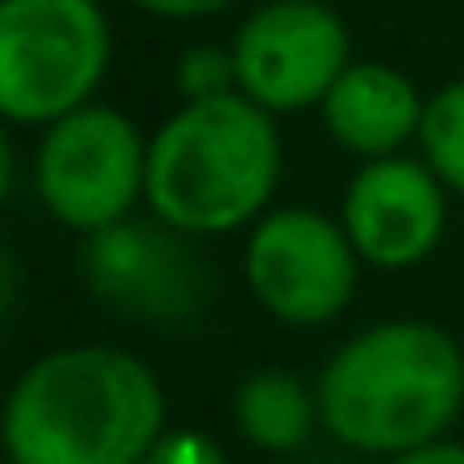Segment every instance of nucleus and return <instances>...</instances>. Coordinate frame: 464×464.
I'll return each instance as SVG.
<instances>
[{
    "mask_svg": "<svg viewBox=\"0 0 464 464\" xmlns=\"http://www.w3.org/2000/svg\"><path fill=\"white\" fill-rule=\"evenodd\" d=\"M165 424L160 374L121 344H65L5 400L11 464H145Z\"/></svg>",
    "mask_w": 464,
    "mask_h": 464,
    "instance_id": "nucleus-1",
    "label": "nucleus"
},
{
    "mask_svg": "<svg viewBox=\"0 0 464 464\" xmlns=\"http://www.w3.org/2000/svg\"><path fill=\"white\" fill-rule=\"evenodd\" d=\"M320 420L344 450L394 454L444 440L464 410V350L434 320H380L320 370Z\"/></svg>",
    "mask_w": 464,
    "mask_h": 464,
    "instance_id": "nucleus-2",
    "label": "nucleus"
},
{
    "mask_svg": "<svg viewBox=\"0 0 464 464\" xmlns=\"http://www.w3.org/2000/svg\"><path fill=\"white\" fill-rule=\"evenodd\" d=\"M285 170L280 115L245 91L180 101L150 135L145 205L155 220L190 235H235L270 210Z\"/></svg>",
    "mask_w": 464,
    "mask_h": 464,
    "instance_id": "nucleus-3",
    "label": "nucleus"
},
{
    "mask_svg": "<svg viewBox=\"0 0 464 464\" xmlns=\"http://www.w3.org/2000/svg\"><path fill=\"white\" fill-rule=\"evenodd\" d=\"M111 51L101 0H0V115L45 130L91 105Z\"/></svg>",
    "mask_w": 464,
    "mask_h": 464,
    "instance_id": "nucleus-4",
    "label": "nucleus"
},
{
    "mask_svg": "<svg viewBox=\"0 0 464 464\" xmlns=\"http://www.w3.org/2000/svg\"><path fill=\"white\" fill-rule=\"evenodd\" d=\"M150 140L111 105H81L41 130L31 180L45 215L75 235H95L130 220L145 200Z\"/></svg>",
    "mask_w": 464,
    "mask_h": 464,
    "instance_id": "nucleus-5",
    "label": "nucleus"
},
{
    "mask_svg": "<svg viewBox=\"0 0 464 464\" xmlns=\"http://www.w3.org/2000/svg\"><path fill=\"white\" fill-rule=\"evenodd\" d=\"M360 265L344 225L304 205L265 210L245 235V285L265 314L295 330L340 320L354 300Z\"/></svg>",
    "mask_w": 464,
    "mask_h": 464,
    "instance_id": "nucleus-6",
    "label": "nucleus"
},
{
    "mask_svg": "<svg viewBox=\"0 0 464 464\" xmlns=\"http://www.w3.org/2000/svg\"><path fill=\"white\" fill-rule=\"evenodd\" d=\"M240 91L270 115L320 111L330 85L350 71V25L324 0H265L235 31Z\"/></svg>",
    "mask_w": 464,
    "mask_h": 464,
    "instance_id": "nucleus-7",
    "label": "nucleus"
},
{
    "mask_svg": "<svg viewBox=\"0 0 464 464\" xmlns=\"http://www.w3.org/2000/svg\"><path fill=\"white\" fill-rule=\"evenodd\" d=\"M340 225L374 270H414L444 240L450 225V185L430 170V160L384 155L360 160L340 200Z\"/></svg>",
    "mask_w": 464,
    "mask_h": 464,
    "instance_id": "nucleus-8",
    "label": "nucleus"
},
{
    "mask_svg": "<svg viewBox=\"0 0 464 464\" xmlns=\"http://www.w3.org/2000/svg\"><path fill=\"white\" fill-rule=\"evenodd\" d=\"M190 235L170 230L165 220L140 225V220H121L111 230L85 235L81 250V270L91 280V290L115 310H130L140 320H170L185 314L195 304L200 290V265L185 250Z\"/></svg>",
    "mask_w": 464,
    "mask_h": 464,
    "instance_id": "nucleus-9",
    "label": "nucleus"
},
{
    "mask_svg": "<svg viewBox=\"0 0 464 464\" xmlns=\"http://www.w3.org/2000/svg\"><path fill=\"white\" fill-rule=\"evenodd\" d=\"M424 101L404 71L384 61H350V71L330 85L320 101V121L330 140L354 160H384L404 155V145L420 140Z\"/></svg>",
    "mask_w": 464,
    "mask_h": 464,
    "instance_id": "nucleus-10",
    "label": "nucleus"
},
{
    "mask_svg": "<svg viewBox=\"0 0 464 464\" xmlns=\"http://www.w3.org/2000/svg\"><path fill=\"white\" fill-rule=\"evenodd\" d=\"M230 420L250 450L265 454H295L314 434L320 420V390L290 370H255L235 384L230 394Z\"/></svg>",
    "mask_w": 464,
    "mask_h": 464,
    "instance_id": "nucleus-11",
    "label": "nucleus"
},
{
    "mask_svg": "<svg viewBox=\"0 0 464 464\" xmlns=\"http://www.w3.org/2000/svg\"><path fill=\"white\" fill-rule=\"evenodd\" d=\"M420 155L430 160V170L450 185V195L464 200V75L424 101V121H420Z\"/></svg>",
    "mask_w": 464,
    "mask_h": 464,
    "instance_id": "nucleus-12",
    "label": "nucleus"
},
{
    "mask_svg": "<svg viewBox=\"0 0 464 464\" xmlns=\"http://www.w3.org/2000/svg\"><path fill=\"white\" fill-rule=\"evenodd\" d=\"M175 91L180 101H210V95L240 91V65L235 45H190L175 61Z\"/></svg>",
    "mask_w": 464,
    "mask_h": 464,
    "instance_id": "nucleus-13",
    "label": "nucleus"
},
{
    "mask_svg": "<svg viewBox=\"0 0 464 464\" xmlns=\"http://www.w3.org/2000/svg\"><path fill=\"white\" fill-rule=\"evenodd\" d=\"M145 464H230V454L220 450V440L205 430H165L150 444Z\"/></svg>",
    "mask_w": 464,
    "mask_h": 464,
    "instance_id": "nucleus-14",
    "label": "nucleus"
},
{
    "mask_svg": "<svg viewBox=\"0 0 464 464\" xmlns=\"http://www.w3.org/2000/svg\"><path fill=\"white\" fill-rule=\"evenodd\" d=\"M135 11L160 15V21H205V15L230 11L235 0H130Z\"/></svg>",
    "mask_w": 464,
    "mask_h": 464,
    "instance_id": "nucleus-15",
    "label": "nucleus"
},
{
    "mask_svg": "<svg viewBox=\"0 0 464 464\" xmlns=\"http://www.w3.org/2000/svg\"><path fill=\"white\" fill-rule=\"evenodd\" d=\"M384 464H464V444H454V440H434V444H424V450L394 454V459H384Z\"/></svg>",
    "mask_w": 464,
    "mask_h": 464,
    "instance_id": "nucleus-16",
    "label": "nucleus"
}]
</instances>
